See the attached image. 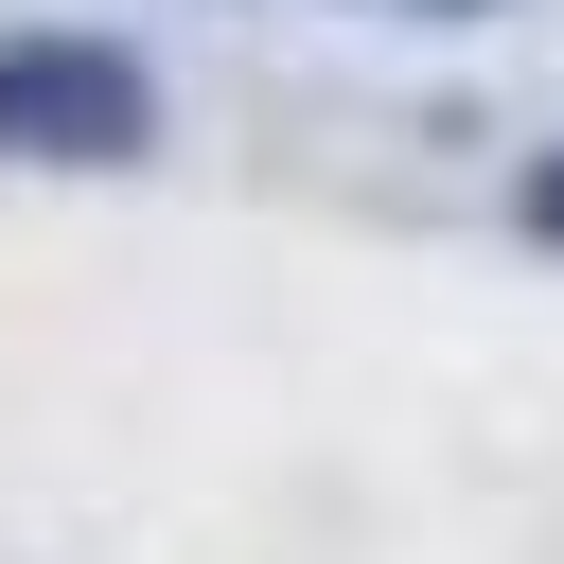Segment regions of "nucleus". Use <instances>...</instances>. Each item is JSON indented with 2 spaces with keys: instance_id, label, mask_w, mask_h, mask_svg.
<instances>
[{
  "instance_id": "f03ea898",
  "label": "nucleus",
  "mask_w": 564,
  "mask_h": 564,
  "mask_svg": "<svg viewBox=\"0 0 564 564\" xmlns=\"http://www.w3.org/2000/svg\"><path fill=\"white\" fill-rule=\"evenodd\" d=\"M511 229H529V247H564V141H546V159L511 176Z\"/></svg>"
},
{
  "instance_id": "f257e3e1",
  "label": "nucleus",
  "mask_w": 564,
  "mask_h": 564,
  "mask_svg": "<svg viewBox=\"0 0 564 564\" xmlns=\"http://www.w3.org/2000/svg\"><path fill=\"white\" fill-rule=\"evenodd\" d=\"M159 141V70L123 53V35H88V18H18L0 35V159H35V176H123Z\"/></svg>"
}]
</instances>
